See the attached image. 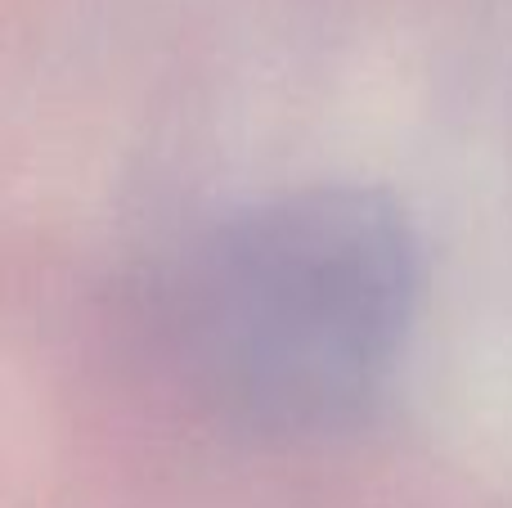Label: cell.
<instances>
[{
    "instance_id": "1",
    "label": "cell",
    "mask_w": 512,
    "mask_h": 508,
    "mask_svg": "<svg viewBox=\"0 0 512 508\" xmlns=\"http://www.w3.org/2000/svg\"><path fill=\"white\" fill-rule=\"evenodd\" d=\"M418 293L409 225L373 194L319 189L256 207L185 279L189 365L261 428H328L391 374Z\"/></svg>"
}]
</instances>
